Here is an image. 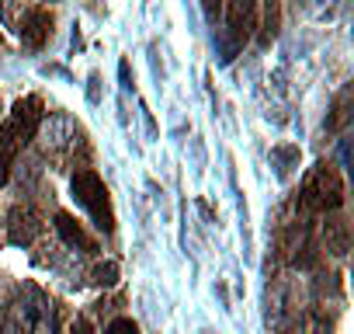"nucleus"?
Wrapping results in <instances>:
<instances>
[{
	"label": "nucleus",
	"mask_w": 354,
	"mask_h": 334,
	"mask_svg": "<svg viewBox=\"0 0 354 334\" xmlns=\"http://www.w3.org/2000/svg\"><path fill=\"white\" fill-rule=\"evenodd\" d=\"M39 122H42V101H39L35 94L15 101L8 122L0 125V185H8L11 167H15V157H18L21 146L35 136Z\"/></svg>",
	"instance_id": "nucleus-1"
},
{
	"label": "nucleus",
	"mask_w": 354,
	"mask_h": 334,
	"mask_svg": "<svg viewBox=\"0 0 354 334\" xmlns=\"http://www.w3.org/2000/svg\"><path fill=\"white\" fill-rule=\"evenodd\" d=\"M73 199H77V206L87 209V216L94 220V227L101 234H115V209H111L108 188H104L97 171H77L73 175Z\"/></svg>",
	"instance_id": "nucleus-2"
},
{
	"label": "nucleus",
	"mask_w": 354,
	"mask_h": 334,
	"mask_svg": "<svg viewBox=\"0 0 354 334\" xmlns=\"http://www.w3.org/2000/svg\"><path fill=\"white\" fill-rule=\"evenodd\" d=\"M302 202H306L309 209H337V206L344 202L340 178L330 171V164H319L316 171L309 175L306 192H302Z\"/></svg>",
	"instance_id": "nucleus-3"
},
{
	"label": "nucleus",
	"mask_w": 354,
	"mask_h": 334,
	"mask_svg": "<svg viewBox=\"0 0 354 334\" xmlns=\"http://www.w3.org/2000/svg\"><path fill=\"white\" fill-rule=\"evenodd\" d=\"M15 32L21 35V42H25V46L42 49V46L49 42V35H53V15H49L46 8H32V11H25V15H21V21H18V28H15Z\"/></svg>",
	"instance_id": "nucleus-4"
},
{
	"label": "nucleus",
	"mask_w": 354,
	"mask_h": 334,
	"mask_svg": "<svg viewBox=\"0 0 354 334\" xmlns=\"http://www.w3.org/2000/svg\"><path fill=\"white\" fill-rule=\"evenodd\" d=\"M257 28V0H230V35H233V49H240L250 32ZM230 49V56H233Z\"/></svg>",
	"instance_id": "nucleus-5"
},
{
	"label": "nucleus",
	"mask_w": 354,
	"mask_h": 334,
	"mask_svg": "<svg viewBox=\"0 0 354 334\" xmlns=\"http://www.w3.org/2000/svg\"><path fill=\"white\" fill-rule=\"evenodd\" d=\"M56 230H59V237L66 240V244H73V247H84L87 254H94L97 251V244H94V237H87L84 234V227L70 216V213H56Z\"/></svg>",
	"instance_id": "nucleus-6"
},
{
	"label": "nucleus",
	"mask_w": 354,
	"mask_h": 334,
	"mask_svg": "<svg viewBox=\"0 0 354 334\" xmlns=\"http://www.w3.org/2000/svg\"><path fill=\"white\" fill-rule=\"evenodd\" d=\"M39 234V223L28 209H15L11 213V240L15 244H32V237Z\"/></svg>",
	"instance_id": "nucleus-7"
},
{
	"label": "nucleus",
	"mask_w": 354,
	"mask_h": 334,
	"mask_svg": "<svg viewBox=\"0 0 354 334\" xmlns=\"http://www.w3.org/2000/svg\"><path fill=\"white\" fill-rule=\"evenodd\" d=\"M271 160L278 164V175H288L292 164H299V146H274L271 150Z\"/></svg>",
	"instance_id": "nucleus-8"
},
{
	"label": "nucleus",
	"mask_w": 354,
	"mask_h": 334,
	"mask_svg": "<svg viewBox=\"0 0 354 334\" xmlns=\"http://www.w3.org/2000/svg\"><path fill=\"white\" fill-rule=\"evenodd\" d=\"M94 282L97 285H115L118 282V265H111V261L108 265H97L94 268Z\"/></svg>",
	"instance_id": "nucleus-9"
},
{
	"label": "nucleus",
	"mask_w": 354,
	"mask_h": 334,
	"mask_svg": "<svg viewBox=\"0 0 354 334\" xmlns=\"http://www.w3.org/2000/svg\"><path fill=\"white\" fill-rule=\"evenodd\" d=\"M104 334H139V327H136L132 317H115V320L104 327Z\"/></svg>",
	"instance_id": "nucleus-10"
},
{
	"label": "nucleus",
	"mask_w": 354,
	"mask_h": 334,
	"mask_svg": "<svg viewBox=\"0 0 354 334\" xmlns=\"http://www.w3.org/2000/svg\"><path fill=\"white\" fill-rule=\"evenodd\" d=\"M202 8H205V18L216 25L219 21V11H223V0H202Z\"/></svg>",
	"instance_id": "nucleus-11"
},
{
	"label": "nucleus",
	"mask_w": 354,
	"mask_h": 334,
	"mask_svg": "<svg viewBox=\"0 0 354 334\" xmlns=\"http://www.w3.org/2000/svg\"><path fill=\"white\" fill-rule=\"evenodd\" d=\"M70 334H94V327H91L87 317H77V320L70 324Z\"/></svg>",
	"instance_id": "nucleus-12"
}]
</instances>
